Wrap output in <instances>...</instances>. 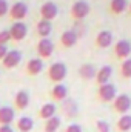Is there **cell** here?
<instances>
[{
	"mask_svg": "<svg viewBox=\"0 0 131 132\" xmlns=\"http://www.w3.org/2000/svg\"><path fill=\"white\" fill-rule=\"evenodd\" d=\"M56 111H57V108H56L54 103H45L40 108V111H39V117L42 120H48V118H51V117L56 115Z\"/></svg>",
	"mask_w": 131,
	"mask_h": 132,
	"instance_id": "7402d4cb",
	"label": "cell"
},
{
	"mask_svg": "<svg viewBox=\"0 0 131 132\" xmlns=\"http://www.w3.org/2000/svg\"><path fill=\"white\" fill-rule=\"evenodd\" d=\"M91 8L88 5V2L85 0H77L74 2V5L71 6V17L74 20H83L88 14H90Z\"/></svg>",
	"mask_w": 131,
	"mask_h": 132,
	"instance_id": "5b68a950",
	"label": "cell"
},
{
	"mask_svg": "<svg viewBox=\"0 0 131 132\" xmlns=\"http://www.w3.org/2000/svg\"><path fill=\"white\" fill-rule=\"evenodd\" d=\"M130 55H131V42L125 40V38L117 40L116 45H114V57L117 60L123 62V60L130 59Z\"/></svg>",
	"mask_w": 131,
	"mask_h": 132,
	"instance_id": "3957f363",
	"label": "cell"
},
{
	"mask_svg": "<svg viewBox=\"0 0 131 132\" xmlns=\"http://www.w3.org/2000/svg\"><path fill=\"white\" fill-rule=\"evenodd\" d=\"M20 62H22V52L19 49H11V51H8V54L2 60V65L6 69H12V68L19 66Z\"/></svg>",
	"mask_w": 131,
	"mask_h": 132,
	"instance_id": "9c48e42d",
	"label": "cell"
},
{
	"mask_svg": "<svg viewBox=\"0 0 131 132\" xmlns=\"http://www.w3.org/2000/svg\"><path fill=\"white\" fill-rule=\"evenodd\" d=\"M62 125V120L59 115H54L48 120H45V125H43V132H57L59 128Z\"/></svg>",
	"mask_w": 131,
	"mask_h": 132,
	"instance_id": "44dd1931",
	"label": "cell"
},
{
	"mask_svg": "<svg viewBox=\"0 0 131 132\" xmlns=\"http://www.w3.org/2000/svg\"><path fill=\"white\" fill-rule=\"evenodd\" d=\"M53 31V23L51 22H48V20H39L37 22V25H35V32L37 35L40 37V38H48L49 37V34Z\"/></svg>",
	"mask_w": 131,
	"mask_h": 132,
	"instance_id": "9a60e30c",
	"label": "cell"
},
{
	"mask_svg": "<svg viewBox=\"0 0 131 132\" xmlns=\"http://www.w3.org/2000/svg\"><path fill=\"white\" fill-rule=\"evenodd\" d=\"M120 75L123 78H131V57L120 63Z\"/></svg>",
	"mask_w": 131,
	"mask_h": 132,
	"instance_id": "d4e9b609",
	"label": "cell"
},
{
	"mask_svg": "<svg viewBox=\"0 0 131 132\" xmlns=\"http://www.w3.org/2000/svg\"><path fill=\"white\" fill-rule=\"evenodd\" d=\"M113 75V68L108 65L102 66L97 69V74H96V83L99 86L100 85H105V83H110V78Z\"/></svg>",
	"mask_w": 131,
	"mask_h": 132,
	"instance_id": "5bb4252c",
	"label": "cell"
},
{
	"mask_svg": "<svg viewBox=\"0 0 131 132\" xmlns=\"http://www.w3.org/2000/svg\"><path fill=\"white\" fill-rule=\"evenodd\" d=\"M113 109H114V112L125 115L131 109V97L128 94H117V97L113 101Z\"/></svg>",
	"mask_w": 131,
	"mask_h": 132,
	"instance_id": "277c9868",
	"label": "cell"
},
{
	"mask_svg": "<svg viewBox=\"0 0 131 132\" xmlns=\"http://www.w3.org/2000/svg\"><path fill=\"white\" fill-rule=\"evenodd\" d=\"M113 32L108 31V29H103L96 35V46L100 49H105V48H110L111 43H113Z\"/></svg>",
	"mask_w": 131,
	"mask_h": 132,
	"instance_id": "7c38bea8",
	"label": "cell"
},
{
	"mask_svg": "<svg viewBox=\"0 0 131 132\" xmlns=\"http://www.w3.org/2000/svg\"><path fill=\"white\" fill-rule=\"evenodd\" d=\"M117 97V91H116V86L113 83H105V85H100L97 89V98L103 103H113L114 98Z\"/></svg>",
	"mask_w": 131,
	"mask_h": 132,
	"instance_id": "7a4b0ae2",
	"label": "cell"
},
{
	"mask_svg": "<svg viewBox=\"0 0 131 132\" xmlns=\"http://www.w3.org/2000/svg\"><path fill=\"white\" fill-rule=\"evenodd\" d=\"M43 60L39 59V57H34L30 59L28 63H26V74L28 75H39L42 71H43Z\"/></svg>",
	"mask_w": 131,
	"mask_h": 132,
	"instance_id": "4fadbf2b",
	"label": "cell"
},
{
	"mask_svg": "<svg viewBox=\"0 0 131 132\" xmlns=\"http://www.w3.org/2000/svg\"><path fill=\"white\" fill-rule=\"evenodd\" d=\"M66 74H68L66 65L62 63V62H56V63H53V65L48 68V78H49L54 85L62 83L63 78L66 77Z\"/></svg>",
	"mask_w": 131,
	"mask_h": 132,
	"instance_id": "6da1fadb",
	"label": "cell"
},
{
	"mask_svg": "<svg viewBox=\"0 0 131 132\" xmlns=\"http://www.w3.org/2000/svg\"><path fill=\"white\" fill-rule=\"evenodd\" d=\"M0 132H14L11 126H0Z\"/></svg>",
	"mask_w": 131,
	"mask_h": 132,
	"instance_id": "4dcf8cb0",
	"label": "cell"
},
{
	"mask_svg": "<svg viewBox=\"0 0 131 132\" xmlns=\"http://www.w3.org/2000/svg\"><path fill=\"white\" fill-rule=\"evenodd\" d=\"M8 51H9V49H8L5 45H0V60H3V59H5V55L8 54Z\"/></svg>",
	"mask_w": 131,
	"mask_h": 132,
	"instance_id": "f546056e",
	"label": "cell"
},
{
	"mask_svg": "<svg viewBox=\"0 0 131 132\" xmlns=\"http://www.w3.org/2000/svg\"><path fill=\"white\" fill-rule=\"evenodd\" d=\"M28 14V5L25 2H16L12 3V6H9V12L8 15L11 17V20L16 22H22Z\"/></svg>",
	"mask_w": 131,
	"mask_h": 132,
	"instance_id": "8992f818",
	"label": "cell"
},
{
	"mask_svg": "<svg viewBox=\"0 0 131 132\" xmlns=\"http://www.w3.org/2000/svg\"><path fill=\"white\" fill-rule=\"evenodd\" d=\"M77 32L76 31H72V29H68L65 32L60 35V43H62V46L63 48H72L76 43H77Z\"/></svg>",
	"mask_w": 131,
	"mask_h": 132,
	"instance_id": "ac0fdd59",
	"label": "cell"
},
{
	"mask_svg": "<svg viewBox=\"0 0 131 132\" xmlns=\"http://www.w3.org/2000/svg\"><path fill=\"white\" fill-rule=\"evenodd\" d=\"M16 128H17L20 132H31L33 128H34V120L31 118V117L23 115V117H20V118L17 120Z\"/></svg>",
	"mask_w": 131,
	"mask_h": 132,
	"instance_id": "ffe728a7",
	"label": "cell"
},
{
	"mask_svg": "<svg viewBox=\"0 0 131 132\" xmlns=\"http://www.w3.org/2000/svg\"><path fill=\"white\" fill-rule=\"evenodd\" d=\"M68 97V89L63 83H57L53 86L51 89V98L56 100V101H65Z\"/></svg>",
	"mask_w": 131,
	"mask_h": 132,
	"instance_id": "2e32d148",
	"label": "cell"
},
{
	"mask_svg": "<svg viewBox=\"0 0 131 132\" xmlns=\"http://www.w3.org/2000/svg\"><path fill=\"white\" fill-rule=\"evenodd\" d=\"M8 31H9V35H11V40L20 42V40H23L28 35V26L23 22H14L12 26Z\"/></svg>",
	"mask_w": 131,
	"mask_h": 132,
	"instance_id": "ba28073f",
	"label": "cell"
},
{
	"mask_svg": "<svg viewBox=\"0 0 131 132\" xmlns=\"http://www.w3.org/2000/svg\"><path fill=\"white\" fill-rule=\"evenodd\" d=\"M28 104H30V94L26 91H19L16 94V97H14V106H16V109L23 111V109L28 108Z\"/></svg>",
	"mask_w": 131,
	"mask_h": 132,
	"instance_id": "e0dca14e",
	"label": "cell"
},
{
	"mask_svg": "<svg viewBox=\"0 0 131 132\" xmlns=\"http://www.w3.org/2000/svg\"><path fill=\"white\" fill-rule=\"evenodd\" d=\"M16 118V111L11 106H0V126H11Z\"/></svg>",
	"mask_w": 131,
	"mask_h": 132,
	"instance_id": "8fae6325",
	"label": "cell"
},
{
	"mask_svg": "<svg viewBox=\"0 0 131 132\" xmlns=\"http://www.w3.org/2000/svg\"><path fill=\"white\" fill-rule=\"evenodd\" d=\"M96 131L97 132H111V126L105 120H97L96 121Z\"/></svg>",
	"mask_w": 131,
	"mask_h": 132,
	"instance_id": "484cf974",
	"label": "cell"
},
{
	"mask_svg": "<svg viewBox=\"0 0 131 132\" xmlns=\"http://www.w3.org/2000/svg\"><path fill=\"white\" fill-rule=\"evenodd\" d=\"M96 74H97V69H96V66L91 65V63H83V65L79 68V75L83 80L96 78Z\"/></svg>",
	"mask_w": 131,
	"mask_h": 132,
	"instance_id": "d6986e66",
	"label": "cell"
},
{
	"mask_svg": "<svg viewBox=\"0 0 131 132\" xmlns=\"http://www.w3.org/2000/svg\"><path fill=\"white\" fill-rule=\"evenodd\" d=\"M54 52V43L49 38H40L37 42V55L39 59H49Z\"/></svg>",
	"mask_w": 131,
	"mask_h": 132,
	"instance_id": "52a82bcc",
	"label": "cell"
},
{
	"mask_svg": "<svg viewBox=\"0 0 131 132\" xmlns=\"http://www.w3.org/2000/svg\"><path fill=\"white\" fill-rule=\"evenodd\" d=\"M65 132H82V128L79 126V125H68L65 128Z\"/></svg>",
	"mask_w": 131,
	"mask_h": 132,
	"instance_id": "f1b7e54d",
	"label": "cell"
},
{
	"mask_svg": "<svg viewBox=\"0 0 131 132\" xmlns=\"http://www.w3.org/2000/svg\"><path fill=\"white\" fill-rule=\"evenodd\" d=\"M116 129H117V132H128V131H131V115H128V114L120 115L119 120L116 121Z\"/></svg>",
	"mask_w": 131,
	"mask_h": 132,
	"instance_id": "cb8c5ba5",
	"label": "cell"
},
{
	"mask_svg": "<svg viewBox=\"0 0 131 132\" xmlns=\"http://www.w3.org/2000/svg\"><path fill=\"white\" fill-rule=\"evenodd\" d=\"M11 42V35H9V31H0V45H5Z\"/></svg>",
	"mask_w": 131,
	"mask_h": 132,
	"instance_id": "83f0119b",
	"label": "cell"
},
{
	"mask_svg": "<svg viewBox=\"0 0 131 132\" xmlns=\"http://www.w3.org/2000/svg\"><path fill=\"white\" fill-rule=\"evenodd\" d=\"M9 12V5L6 0H0V17H5Z\"/></svg>",
	"mask_w": 131,
	"mask_h": 132,
	"instance_id": "4316f807",
	"label": "cell"
},
{
	"mask_svg": "<svg viewBox=\"0 0 131 132\" xmlns=\"http://www.w3.org/2000/svg\"><path fill=\"white\" fill-rule=\"evenodd\" d=\"M127 8H128V0H111L110 2V12L116 15L125 12Z\"/></svg>",
	"mask_w": 131,
	"mask_h": 132,
	"instance_id": "603a6c76",
	"label": "cell"
},
{
	"mask_svg": "<svg viewBox=\"0 0 131 132\" xmlns=\"http://www.w3.org/2000/svg\"><path fill=\"white\" fill-rule=\"evenodd\" d=\"M128 9H130V14H131V3L128 5Z\"/></svg>",
	"mask_w": 131,
	"mask_h": 132,
	"instance_id": "1f68e13d",
	"label": "cell"
},
{
	"mask_svg": "<svg viewBox=\"0 0 131 132\" xmlns=\"http://www.w3.org/2000/svg\"><path fill=\"white\" fill-rule=\"evenodd\" d=\"M59 14V8L54 2H45L40 8V15H42V20H54Z\"/></svg>",
	"mask_w": 131,
	"mask_h": 132,
	"instance_id": "30bf717a",
	"label": "cell"
}]
</instances>
